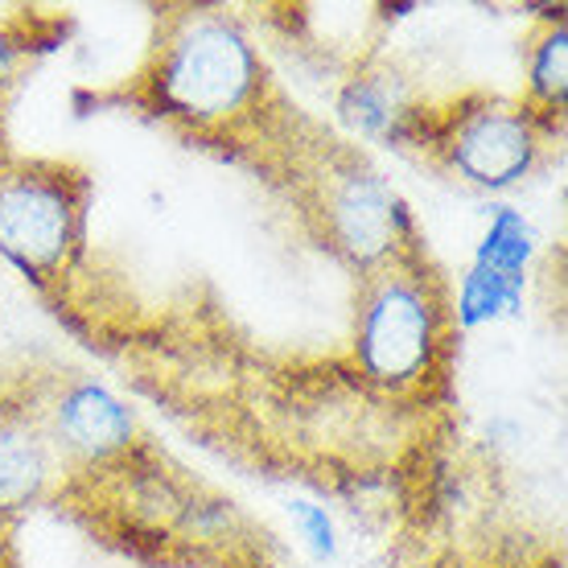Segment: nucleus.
<instances>
[{
    "label": "nucleus",
    "instance_id": "obj_5",
    "mask_svg": "<svg viewBox=\"0 0 568 568\" xmlns=\"http://www.w3.org/2000/svg\"><path fill=\"white\" fill-rule=\"evenodd\" d=\"M556 129L507 95H462L449 108H437V132L428 156L457 182L503 199L544 165Z\"/></svg>",
    "mask_w": 568,
    "mask_h": 568
},
{
    "label": "nucleus",
    "instance_id": "obj_1",
    "mask_svg": "<svg viewBox=\"0 0 568 568\" xmlns=\"http://www.w3.org/2000/svg\"><path fill=\"white\" fill-rule=\"evenodd\" d=\"M268 95V62L231 9L182 4L161 17L136 79V100L153 115L202 141H223L260 124Z\"/></svg>",
    "mask_w": 568,
    "mask_h": 568
},
{
    "label": "nucleus",
    "instance_id": "obj_3",
    "mask_svg": "<svg viewBox=\"0 0 568 568\" xmlns=\"http://www.w3.org/2000/svg\"><path fill=\"white\" fill-rule=\"evenodd\" d=\"M91 173L71 161L0 156V264L38 293H62L87 247Z\"/></svg>",
    "mask_w": 568,
    "mask_h": 568
},
{
    "label": "nucleus",
    "instance_id": "obj_6",
    "mask_svg": "<svg viewBox=\"0 0 568 568\" xmlns=\"http://www.w3.org/2000/svg\"><path fill=\"white\" fill-rule=\"evenodd\" d=\"M42 420L71 474H103L141 449V420L108 384L91 375H54L33 384Z\"/></svg>",
    "mask_w": 568,
    "mask_h": 568
},
{
    "label": "nucleus",
    "instance_id": "obj_7",
    "mask_svg": "<svg viewBox=\"0 0 568 568\" xmlns=\"http://www.w3.org/2000/svg\"><path fill=\"white\" fill-rule=\"evenodd\" d=\"M334 112L342 129L367 144H387L404 153L433 149L437 108L416 91L413 74L387 58H367L342 79Z\"/></svg>",
    "mask_w": 568,
    "mask_h": 568
},
{
    "label": "nucleus",
    "instance_id": "obj_13",
    "mask_svg": "<svg viewBox=\"0 0 568 568\" xmlns=\"http://www.w3.org/2000/svg\"><path fill=\"white\" fill-rule=\"evenodd\" d=\"M17 62H21V42H13V38L0 33V87L13 79Z\"/></svg>",
    "mask_w": 568,
    "mask_h": 568
},
{
    "label": "nucleus",
    "instance_id": "obj_9",
    "mask_svg": "<svg viewBox=\"0 0 568 568\" xmlns=\"http://www.w3.org/2000/svg\"><path fill=\"white\" fill-rule=\"evenodd\" d=\"M527 112H536L544 124L560 132L568 108V26L565 9L544 17L527 38V62H524V100Z\"/></svg>",
    "mask_w": 568,
    "mask_h": 568
},
{
    "label": "nucleus",
    "instance_id": "obj_11",
    "mask_svg": "<svg viewBox=\"0 0 568 568\" xmlns=\"http://www.w3.org/2000/svg\"><path fill=\"white\" fill-rule=\"evenodd\" d=\"M544 247L540 227L531 223V214H524L511 202H486L483 211V231H478V243H474V256L469 264L490 272H503V276H524L531 272L536 256Z\"/></svg>",
    "mask_w": 568,
    "mask_h": 568
},
{
    "label": "nucleus",
    "instance_id": "obj_2",
    "mask_svg": "<svg viewBox=\"0 0 568 568\" xmlns=\"http://www.w3.org/2000/svg\"><path fill=\"white\" fill-rule=\"evenodd\" d=\"M454 338L449 281L433 268L425 243L363 276L351 363L367 387L384 396H420L440 379Z\"/></svg>",
    "mask_w": 568,
    "mask_h": 568
},
{
    "label": "nucleus",
    "instance_id": "obj_8",
    "mask_svg": "<svg viewBox=\"0 0 568 568\" xmlns=\"http://www.w3.org/2000/svg\"><path fill=\"white\" fill-rule=\"evenodd\" d=\"M71 469L54 449L33 384L0 392V527L42 507L62 490Z\"/></svg>",
    "mask_w": 568,
    "mask_h": 568
},
{
    "label": "nucleus",
    "instance_id": "obj_10",
    "mask_svg": "<svg viewBox=\"0 0 568 568\" xmlns=\"http://www.w3.org/2000/svg\"><path fill=\"white\" fill-rule=\"evenodd\" d=\"M527 281L524 276H503V272L466 264L462 276L449 284V322L454 334H474V329L515 322L524 313Z\"/></svg>",
    "mask_w": 568,
    "mask_h": 568
},
{
    "label": "nucleus",
    "instance_id": "obj_12",
    "mask_svg": "<svg viewBox=\"0 0 568 568\" xmlns=\"http://www.w3.org/2000/svg\"><path fill=\"white\" fill-rule=\"evenodd\" d=\"M288 519L297 527V536L305 540L317 560H338L342 552V536H338V524H334V515L322 507V503H313V498H288Z\"/></svg>",
    "mask_w": 568,
    "mask_h": 568
},
{
    "label": "nucleus",
    "instance_id": "obj_4",
    "mask_svg": "<svg viewBox=\"0 0 568 568\" xmlns=\"http://www.w3.org/2000/svg\"><path fill=\"white\" fill-rule=\"evenodd\" d=\"M305 214L317 240L358 276H371L404 252L420 247L408 199L355 149L322 153L310 173Z\"/></svg>",
    "mask_w": 568,
    "mask_h": 568
}]
</instances>
